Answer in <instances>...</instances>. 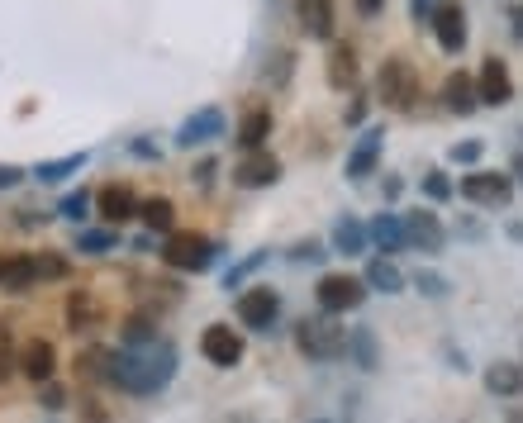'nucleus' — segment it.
Masks as SVG:
<instances>
[{
  "label": "nucleus",
  "mask_w": 523,
  "mask_h": 423,
  "mask_svg": "<svg viewBox=\"0 0 523 423\" xmlns=\"http://www.w3.org/2000/svg\"><path fill=\"white\" fill-rule=\"evenodd\" d=\"M172 376H176V347L162 343V338L124 347V352H115V362H110V381L119 390H129V395H157Z\"/></svg>",
  "instance_id": "f257e3e1"
},
{
  "label": "nucleus",
  "mask_w": 523,
  "mask_h": 423,
  "mask_svg": "<svg viewBox=\"0 0 523 423\" xmlns=\"http://www.w3.org/2000/svg\"><path fill=\"white\" fill-rule=\"evenodd\" d=\"M295 343H300L305 357L329 362V357H338V352H348V328L338 324V319H305L300 333H295Z\"/></svg>",
  "instance_id": "f03ea898"
},
{
  "label": "nucleus",
  "mask_w": 523,
  "mask_h": 423,
  "mask_svg": "<svg viewBox=\"0 0 523 423\" xmlns=\"http://www.w3.org/2000/svg\"><path fill=\"white\" fill-rule=\"evenodd\" d=\"M376 96H381V105H390V110H409V105H414V96H419V77H414V67H409L405 58L381 62Z\"/></svg>",
  "instance_id": "7ed1b4c3"
},
{
  "label": "nucleus",
  "mask_w": 523,
  "mask_h": 423,
  "mask_svg": "<svg viewBox=\"0 0 523 423\" xmlns=\"http://www.w3.org/2000/svg\"><path fill=\"white\" fill-rule=\"evenodd\" d=\"M314 295H319L324 314H343V309H357L362 300H367V281H362V276H343V271H329V276L314 286Z\"/></svg>",
  "instance_id": "20e7f679"
},
{
  "label": "nucleus",
  "mask_w": 523,
  "mask_h": 423,
  "mask_svg": "<svg viewBox=\"0 0 523 423\" xmlns=\"http://www.w3.org/2000/svg\"><path fill=\"white\" fill-rule=\"evenodd\" d=\"M162 262L176 271H205L214 262V243L200 233H172L167 248H162Z\"/></svg>",
  "instance_id": "39448f33"
},
{
  "label": "nucleus",
  "mask_w": 523,
  "mask_h": 423,
  "mask_svg": "<svg viewBox=\"0 0 523 423\" xmlns=\"http://www.w3.org/2000/svg\"><path fill=\"white\" fill-rule=\"evenodd\" d=\"M200 357L214 366H238L243 362V338L229 324H210L200 333Z\"/></svg>",
  "instance_id": "423d86ee"
},
{
  "label": "nucleus",
  "mask_w": 523,
  "mask_h": 423,
  "mask_svg": "<svg viewBox=\"0 0 523 423\" xmlns=\"http://www.w3.org/2000/svg\"><path fill=\"white\" fill-rule=\"evenodd\" d=\"M433 34H438V48L443 53H462L466 43V10L457 5V0H443V5H433Z\"/></svg>",
  "instance_id": "0eeeda50"
},
{
  "label": "nucleus",
  "mask_w": 523,
  "mask_h": 423,
  "mask_svg": "<svg viewBox=\"0 0 523 423\" xmlns=\"http://www.w3.org/2000/svg\"><path fill=\"white\" fill-rule=\"evenodd\" d=\"M276 314H281V300H276V290H267V286H252V290H243L238 295V319L248 328H267L276 324Z\"/></svg>",
  "instance_id": "6e6552de"
},
{
  "label": "nucleus",
  "mask_w": 523,
  "mask_h": 423,
  "mask_svg": "<svg viewBox=\"0 0 523 423\" xmlns=\"http://www.w3.org/2000/svg\"><path fill=\"white\" fill-rule=\"evenodd\" d=\"M462 195L466 200H476V205H509L514 181L500 176V172H471V176H462Z\"/></svg>",
  "instance_id": "1a4fd4ad"
},
{
  "label": "nucleus",
  "mask_w": 523,
  "mask_h": 423,
  "mask_svg": "<svg viewBox=\"0 0 523 423\" xmlns=\"http://www.w3.org/2000/svg\"><path fill=\"white\" fill-rule=\"evenodd\" d=\"M476 100L481 105H509L514 100V81H509V67L500 58H485L481 77H476Z\"/></svg>",
  "instance_id": "9d476101"
},
{
  "label": "nucleus",
  "mask_w": 523,
  "mask_h": 423,
  "mask_svg": "<svg viewBox=\"0 0 523 423\" xmlns=\"http://www.w3.org/2000/svg\"><path fill=\"white\" fill-rule=\"evenodd\" d=\"M20 371L34 385L53 381V371H58V352H53V343H48V338H29V343L20 347Z\"/></svg>",
  "instance_id": "9b49d317"
},
{
  "label": "nucleus",
  "mask_w": 523,
  "mask_h": 423,
  "mask_svg": "<svg viewBox=\"0 0 523 423\" xmlns=\"http://www.w3.org/2000/svg\"><path fill=\"white\" fill-rule=\"evenodd\" d=\"M405 243H414L419 252H443L447 243V229L438 224V214H428V210H414L405 219Z\"/></svg>",
  "instance_id": "f8f14e48"
},
{
  "label": "nucleus",
  "mask_w": 523,
  "mask_h": 423,
  "mask_svg": "<svg viewBox=\"0 0 523 423\" xmlns=\"http://www.w3.org/2000/svg\"><path fill=\"white\" fill-rule=\"evenodd\" d=\"M233 181H238L243 191L276 186V181H281V162H276V157H267V153H252V157H243V162L233 167Z\"/></svg>",
  "instance_id": "ddd939ff"
},
{
  "label": "nucleus",
  "mask_w": 523,
  "mask_h": 423,
  "mask_svg": "<svg viewBox=\"0 0 523 423\" xmlns=\"http://www.w3.org/2000/svg\"><path fill=\"white\" fill-rule=\"evenodd\" d=\"M219 134H224V115L210 105V110H195V115L176 129V143H181V148H200V143H210V138H219Z\"/></svg>",
  "instance_id": "4468645a"
},
{
  "label": "nucleus",
  "mask_w": 523,
  "mask_h": 423,
  "mask_svg": "<svg viewBox=\"0 0 523 423\" xmlns=\"http://www.w3.org/2000/svg\"><path fill=\"white\" fill-rule=\"evenodd\" d=\"M381 143H386L381 129H367V134L352 143V153H348V176H352V181H367V176H371V167L381 162Z\"/></svg>",
  "instance_id": "2eb2a0df"
},
{
  "label": "nucleus",
  "mask_w": 523,
  "mask_h": 423,
  "mask_svg": "<svg viewBox=\"0 0 523 423\" xmlns=\"http://www.w3.org/2000/svg\"><path fill=\"white\" fill-rule=\"evenodd\" d=\"M96 205H100V219H105L110 229L138 214V200H134V191H129V186H105V191L96 195Z\"/></svg>",
  "instance_id": "dca6fc26"
},
{
  "label": "nucleus",
  "mask_w": 523,
  "mask_h": 423,
  "mask_svg": "<svg viewBox=\"0 0 523 423\" xmlns=\"http://www.w3.org/2000/svg\"><path fill=\"white\" fill-rule=\"evenodd\" d=\"M443 100H447V110H452V115H471V110L481 105V100H476V81L466 77V72H452V77H447Z\"/></svg>",
  "instance_id": "f3484780"
},
{
  "label": "nucleus",
  "mask_w": 523,
  "mask_h": 423,
  "mask_svg": "<svg viewBox=\"0 0 523 423\" xmlns=\"http://www.w3.org/2000/svg\"><path fill=\"white\" fill-rule=\"evenodd\" d=\"M67 319H72V333H91L100 324V305L91 290H72V300H67Z\"/></svg>",
  "instance_id": "a211bd4d"
},
{
  "label": "nucleus",
  "mask_w": 523,
  "mask_h": 423,
  "mask_svg": "<svg viewBox=\"0 0 523 423\" xmlns=\"http://www.w3.org/2000/svg\"><path fill=\"white\" fill-rule=\"evenodd\" d=\"M300 24L310 39H329L333 34V5L329 0H300Z\"/></svg>",
  "instance_id": "6ab92c4d"
},
{
  "label": "nucleus",
  "mask_w": 523,
  "mask_h": 423,
  "mask_svg": "<svg viewBox=\"0 0 523 423\" xmlns=\"http://www.w3.org/2000/svg\"><path fill=\"white\" fill-rule=\"evenodd\" d=\"M367 286H376L381 295H400L405 290V276H400V267L390 262V257H376V262H367V276H362Z\"/></svg>",
  "instance_id": "aec40b11"
},
{
  "label": "nucleus",
  "mask_w": 523,
  "mask_h": 423,
  "mask_svg": "<svg viewBox=\"0 0 523 423\" xmlns=\"http://www.w3.org/2000/svg\"><path fill=\"white\" fill-rule=\"evenodd\" d=\"M371 238H376V248L386 252H400L405 248V224H400V219H395V214H376V219H371Z\"/></svg>",
  "instance_id": "412c9836"
},
{
  "label": "nucleus",
  "mask_w": 523,
  "mask_h": 423,
  "mask_svg": "<svg viewBox=\"0 0 523 423\" xmlns=\"http://www.w3.org/2000/svg\"><path fill=\"white\" fill-rule=\"evenodd\" d=\"M485 390H490V395H519L523 390V366L495 362L490 371H485Z\"/></svg>",
  "instance_id": "4be33fe9"
},
{
  "label": "nucleus",
  "mask_w": 523,
  "mask_h": 423,
  "mask_svg": "<svg viewBox=\"0 0 523 423\" xmlns=\"http://www.w3.org/2000/svg\"><path fill=\"white\" fill-rule=\"evenodd\" d=\"M138 219H143L153 233H172L176 205H172V200H162V195H153V200H143V205H138Z\"/></svg>",
  "instance_id": "5701e85b"
},
{
  "label": "nucleus",
  "mask_w": 523,
  "mask_h": 423,
  "mask_svg": "<svg viewBox=\"0 0 523 423\" xmlns=\"http://www.w3.org/2000/svg\"><path fill=\"white\" fill-rule=\"evenodd\" d=\"M267 134H272V110H252V115H243V124H238V143L252 148V153L267 143Z\"/></svg>",
  "instance_id": "b1692460"
},
{
  "label": "nucleus",
  "mask_w": 523,
  "mask_h": 423,
  "mask_svg": "<svg viewBox=\"0 0 523 423\" xmlns=\"http://www.w3.org/2000/svg\"><path fill=\"white\" fill-rule=\"evenodd\" d=\"M333 248L338 252H348V257H357V252L367 248V229L352 219V214H343L338 224H333Z\"/></svg>",
  "instance_id": "393cba45"
},
{
  "label": "nucleus",
  "mask_w": 523,
  "mask_h": 423,
  "mask_svg": "<svg viewBox=\"0 0 523 423\" xmlns=\"http://www.w3.org/2000/svg\"><path fill=\"white\" fill-rule=\"evenodd\" d=\"M110 362H115V352H110V347H86V352H81V376H86V381H110Z\"/></svg>",
  "instance_id": "a878e982"
},
{
  "label": "nucleus",
  "mask_w": 523,
  "mask_h": 423,
  "mask_svg": "<svg viewBox=\"0 0 523 423\" xmlns=\"http://www.w3.org/2000/svg\"><path fill=\"white\" fill-rule=\"evenodd\" d=\"M81 167H86V153H67V157H53V162H39L34 176H39V181H62V176L81 172Z\"/></svg>",
  "instance_id": "bb28decb"
},
{
  "label": "nucleus",
  "mask_w": 523,
  "mask_h": 423,
  "mask_svg": "<svg viewBox=\"0 0 523 423\" xmlns=\"http://www.w3.org/2000/svg\"><path fill=\"white\" fill-rule=\"evenodd\" d=\"M329 81L333 86H352V81H357V58H352V48H333L329 53Z\"/></svg>",
  "instance_id": "cd10ccee"
},
{
  "label": "nucleus",
  "mask_w": 523,
  "mask_h": 423,
  "mask_svg": "<svg viewBox=\"0 0 523 423\" xmlns=\"http://www.w3.org/2000/svg\"><path fill=\"white\" fill-rule=\"evenodd\" d=\"M29 281H39V271H34V257H10V262H5V276H0V286L24 290Z\"/></svg>",
  "instance_id": "c85d7f7f"
},
{
  "label": "nucleus",
  "mask_w": 523,
  "mask_h": 423,
  "mask_svg": "<svg viewBox=\"0 0 523 423\" xmlns=\"http://www.w3.org/2000/svg\"><path fill=\"white\" fill-rule=\"evenodd\" d=\"M348 347H352V352H357V362L367 366V371H371V366H376V343H371V333H367V328H357V333H348Z\"/></svg>",
  "instance_id": "c756f323"
},
{
  "label": "nucleus",
  "mask_w": 523,
  "mask_h": 423,
  "mask_svg": "<svg viewBox=\"0 0 523 423\" xmlns=\"http://www.w3.org/2000/svg\"><path fill=\"white\" fill-rule=\"evenodd\" d=\"M77 248L81 252H110V248H115V233H81Z\"/></svg>",
  "instance_id": "7c9ffc66"
},
{
  "label": "nucleus",
  "mask_w": 523,
  "mask_h": 423,
  "mask_svg": "<svg viewBox=\"0 0 523 423\" xmlns=\"http://www.w3.org/2000/svg\"><path fill=\"white\" fill-rule=\"evenodd\" d=\"M34 271L48 276V281H58V276H67V262L62 257H34Z\"/></svg>",
  "instance_id": "2f4dec72"
},
{
  "label": "nucleus",
  "mask_w": 523,
  "mask_h": 423,
  "mask_svg": "<svg viewBox=\"0 0 523 423\" xmlns=\"http://www.w3.org/2000/svg\"><path fill=\"white\" fill-rule=\"evenodd\" d=\"M419 290H424V295H433V300H443L447 281H443V276H433V271H424V276H419Z\"/></svg>",
  "instance_id": "473e14b6"
},
{
  "label": "nucleus",
  "mask_w": 523,
  "mask_h": 423,
  "mask_svg": "<svg viewBox=\"0 0 523 423\" xmlns=\"http://www.w3.org/2000/svg\"><path fill=\"white\" fill-rule=\"evenodd\" d=\"M424 191L433 195V200H447V195H452V186H447V176H443V172H428V181H424Z\"/></svg>",
  "instance_id": "72a5a7b5"
},
{
  "label": "nucleus",
  "mask_w": 523,
  "mask_h": 423,
  "mask_svg": "<svg viewBox=\"0 0 523 423\" xmlns=\"http://www.w3.org/2000/svg\"><path fill=\"white\" fill-rule=\"evenodd\" d=\"M291 257H295V262H319V257H324V243H300Z\"/></svg>",
  "instance_id": "f704fd0d"
},
{
  "label": "nucleus",
  "mask_w": 523,
  "mask_h": 423,
  "mask_svg": "<svg viewBox=\"0 0 523 423\" xmlns=\"http://www.w3.org/2000/svg\"><path fill=\"white\" fill-rule=\"evenodd\" d=\"M62 214H67V219H81V214H86V195H67V200H62Z\"/></svg>",
  "instance_id": "c9c22d12"
},
{
  "label": "nucleus",
  "mask_w": 523,
  "mask_h": 423,
  "mask_svg": "<svg viewBox=\"0 0 523 423\" xmlns=\"http://www.w3.org/2000/svg\"><path fill=\"white\" fill-rule=\"evenodd\" d=\"M481 157V143H462V148H452V162H476Z\"/></svg>",
  "instance_id": "e433bc0d"
},
{
  "label": "nucleus",
  "mask_w": 523,
  "mask_h": 423,
  "mask_svg": "<svg viewBox=\"0 0 523 423\" xmlns=\"http://www.w3.org/2000/svg\"><path fill=\"white\" fill-rule=\"evenodd\" d=\"M20 167H0V191H10V186H20Z\"/></svg>",
  "instance_id": "4c0bfd02"
},
{
  "label": "nucleus",
  "mask_w": 523,
  "mask_h": 423,
  "mask_svg": "<svg viewBox=\"0 0 523 423\" xmlns=\"http://www.w3.org/2000/svg\"><path fill=\"white\" fill-rule=\"evenodd\" d=\"M43 404H48V409H62V390H58V385H48V390H43Z\"/></svg>",
  "instance_id": "58836bf2"
},
{
  "label": "nucleus",
  "mask_w": 523,
  "mask_h": 423,
  "mask_svg": "<svg viewBox=\"0 0 523 423\" xmlns=\"http://www.w3.org/2000/svg\"><path fill=\"white\" fill-rule=\"evenodd\" d=\"M352 5H357V15H376V10H381L386 0H352Z\"/></svg>",
  "instance_id": "ea45409f"
},
{
  "label": "nucleus",
  "mask_w": 523,
  "mask_h": 423,
  "mask_svg": "<svg viewBox=\"0 0 523 423\" xmlns=\"http://www.w3.org/2000/svg\"><path fill=\"white\" fill-rule=\"evenodd\" d=\"M409 5H414V20H419V15H433V0H409Z\"/></svg>",
  "instance_id": "a19ab883"
},
{
  "label": "nucleus",
  "mask_w": 523,
  "mask_h": 423,
  "mask_svg": "<svg viewBox=\"0 0 523 423\" xmlns=\"http://www.w3.org/2000/svg\"><path fill=\"white\" fill-rule=\"evenodd\" d=\"M509 20H514V34L523 39V5H514V15H509Z\"/></svg>",
  "instance_id": "79ce46f5"
},
{
  "label": "nucleus",
  "mask_w": 523,
  "mask_h": 423,
  "mask_svg": "<svg viewBox=\"0 0 523 423\" xmlns=\"http://www.w3.org/2000/svg\"><path fill=\"white\" fill-rule=\"evenodd\" d=\"M509 172H514V176H519V181H523V153L514 157V167H509Z\"/></svg>",
  "instance_id": "37998d69"
},
{
  "label": "nucleus",
  "mask_w": 523,
  "mask_h": 423,
  "mask_svg": "<svg viewBox=\"0 0 523 423\" xmlns=\"http://www.w3.org/2000/svg\"><path fill=\"white\" fill-rule=\"evenodd\" d=\"M0 276H5V257H0Z\"/></svg>",
  "instance_id": "c03bdc74"
}]
</instances>
